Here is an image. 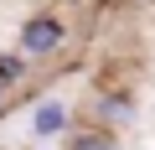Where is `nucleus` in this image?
<instances>
[{
	"label": "nucleus",
	"instance_id": "1",
	"mask_svg": "<svg viewBox=\"0 0 155 150\" xmlns=\"http://www.w3.org/2000/svg\"><path fill=\"white\" fill-rule=\"evenodd\" d=\"M67 42H72V21L62 11H52V5L47 11H31L21 21V31H16V52L26 62H52V57L67 52Z\"/></svg>",
	"mask_w": 155,
	"mask_h": 150
},
{
	"label": "nucleus",
	"instance_id": "2",
	"mask_svg": "<svg viewBox=\"0 0 155 150\" xmlns=\"http://www.w3.org/2000/svg\"><path fill=\"white\" fill-rule=\"evenodd\" d=\"M88 114H93V124H104V129H129L134 119H140V104H134V93L129 88H98L93 93V104H88Z\"/></svg>",
	"mask_w": 155,
	"mask_h": 150
},
{
	"label": "nucleus",
	"instance_id": "3",
	"mask_svg": "<svg viewBox=\"0 0 155 150\" xmlns=\"http://www.w3.org/2000/svg\"><path fill=\"white\" fill-rule=\"evenodd\" d=\"M67 129H72V109H67V98H36V104H31V135H36L41 145L62 140Z\"/></svg>",
	"mask_w": 155,
	"mask_h": 150
},
{
	"label": "nucleus",
	"instance_id": "4",
	"mask_svg": "<svg viewBox=\"0 0 155 150\" xmlns=\"http://www.w3.org/2000/svg\"><path fill=\"white\" fill-rule=\"evenodd\" d=\"M62 140H67V150H119V135L104 129V124H78V129H67Z\"/></svg>",
	"mask_w": 155,
	"mask_h": 150
},
{
	"label": "nucleus",
	"instance_id": "5",
	"mask_svg": "<svg viewBox=\"0 0 155 150\" xmlns=\"http://www.w3.org/2000/svg\"><path fill=\"white\" fill-rule=\"evenodd\" d=\"M26 78H31V62H26L21 52H0V83L16 88V83H26Z\"/></svg>",
	"mask_w": 155,
	"mask_h": 150
},
{
	"label": "nucleus",
	"instance_id": "6",
	"mask_svg": "<svg viewBox=\"0 0 155 150\" xmlns=\"http://www.w3.org/2000/svg\"><path fill=\"white\" fill-rule=\"evenodd\" d=\"M11 93H16V88H5V83H0V114L11 109Z\"/></svg>",
	"mask_w": 155,
	"mask_h": 150
},
{
	"label": "nucleus",
	"instance_id": "7",
	"mask_svg": "<svg viewBox=\"0 0 155 150\" xmlns=\"http://www.w3.org/2000/svg\"><path fill=\"white\" fill-rule=\"evenodd\" d=\"M88 5H93V11H109V5H119V0H88Z\"/></svg>",
	"mask_w": 155,
	"mask_h": 150
},
{
	"label": "nucleus",
	"instance_id": "8",
	"mask_svg": "<svg viewBox=\"0 0 155 150\" xmlns=\"http://www.w3.org/2000/svg\"><path fill=\"white\" fill-rule=\"evenodd\" d=\"M41 150H52V145H41Z\"/></svg>",
	"mask_w": 155,
	"mask_h": 150
}]
</instances>
